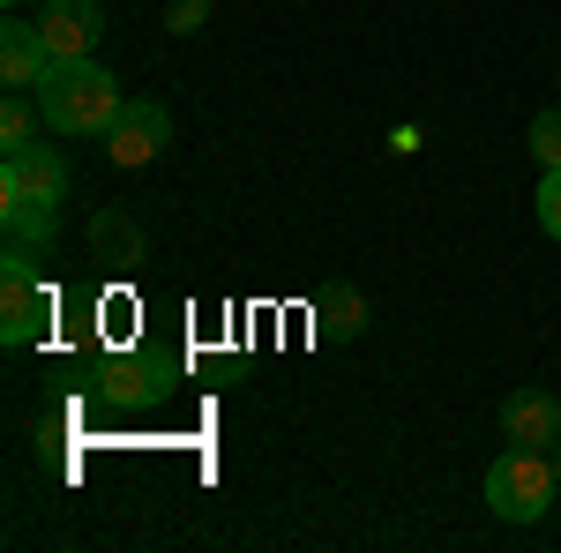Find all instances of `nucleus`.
Instances as JSON below:
<instances>
[{
  "label": "nucleus",
  "instance_id": "obj_1",
  "mask_svg": "<svg viewBox=\"0 0 561 553\" xmlns=\"http://www.w3.org/2000/svg\"><path fill=\"white\" fill-rule=\"evenodd\" d=\"M60 195H68V165H60V150H8V165H0V224H8V240H31V247H53V232H60Z\"/></svg>",
  "mask_w": 561,
  "mask_h": 553
},
{
  "label": "nucleus",
  "instance_id": "obj_2",
  "mask_svg": "<svg viewBox=\"0 0 561 553\" xmlns=\"http://www.w3.org/2000/svg\"><path fill=\"white\" fill-rule=\"evenodd\" d=\"M45 105V128L53 135H76V142H90V135H105L113 120H121V83L105 76V60L90 53V60H53V76H45L38 90H31Z\"/></svg>",
  "mask_w": 561,
  "mask_h": 553
},
{
  "label": "nucleus",
  "instance_id": "obj_3",
  "mask_svg": "<svg viewBox=\"0 0 561 553\" xmlns=\"http://www.w3.org/2000/svg\"><path fill=\"white\" fill-rule=\"evenodd\" d=\"M554 494H561L554 449H510L486 471V509L502 516V523H539V516L554 509Z\"/></svg>",
  "mask_w": 561,
  "mask_h": 553
},
{
  "label": "nucleus",
  "instance_id": "obj_4",
  "mask_svg": "<svg viewBox=\"0 0 561 553\" xmlns=\"http://www.w3.org/2000/svg\"><path fill=\"white\" fill-rule=\"evenodd\" d=\"M38 255L31 240H8V262H0V344L8 352H23V344L45 337V322H53V292L38 285Z\"/></svg>",
  "mask_w": 561,
  "mask_h": 553
},
{
  "label": "nucleus",
  "instance_id": "obj_5",
  "mask_svg": "<svg viewBox=\"0 0 561 553\" xmlns=\"http://www.w3.org/2000/svg\"><path fill=\"white\" fill-rule=\"evenodd\" d=\"M165 142H173L165 105H158V97H128V105H121V120L105 128V158H113L121 172H142V165H158V158H165Z\"/></svg>",
  "mask_w": 561,
  "mask_h": 553
},
{
  "label": "nucleus",
  "instance_id": "obj_6",
  "mask_svg": "<svg viewBox=\"0 0 561 553\" xmlns=\"http://www.w3.org/2000/svg\"><path fill=\"white\" fill-rule=\"evenodd\" d=\"M38 38L53 45V60H90L98 38H105V8L98 0H45Z\"/></svg>",
  "mask_w": 561,
  "mask_h": 553
},
{
  "label": "nucleus",
  "instance_id": "obj_7",
  "mask_svg": "<svg viewBox=\"0 0 561 553\" xmlns=\"http://www.w3.org/2000/svg\"><path fill=\"white\" fill-rule=\"evenodd\" d=\"M502 434H510L517 449H554L561 441V396L554 389H517V396L502 404Z\"/></svg>",
  "mask_w": 561,
  "mask_h": 553
},
{
  "label": "nucleus",
  "instance_id": "obj_8",
  "mask_svg": "<svg viewBox=\"0 0 561 553\" xmlns=\"http://www.w3.org/2000/svg\"><path fill=\"white\" fill-rule=\"evenodd\" d=\"M53 76V45L38 38V23H0V83L38 90Z\"/></svg>",
  "mask_w": 561,
  "mask_h": 553
},
{
  "label": "nucleus",
  "instance_id": "obj_9",
  "mask_svg": "<svg viewBox=\"0 0 561 553\" xmlns=\"http://www.w3.org/2000/svg\"><path fill=\"white\" fill-rule=\"evenodd\" d=\"M90 247H98V262H113V269H135L142 262V224L128 210H98L90 217Z\"/></svg>",
  "mask_w": 561,
  "mask_h": 553
},
{
  "label": "nucleus",
  "instance_id": "obj_10",
  "mask_svg": "<svg viewBox=\"0 0 561 553\" xmlns=\"http://www.w3.org/2000/svg\"><path fill=\"white\" fill-rule=\"evenodd\" d=\"M150 382H158V367H135V359H105V367H98V396H105V404H142Z\"/></svg>",
  "mask_w": 561,
  "mask_h": 553
},
{
  "label": "nucleus",
  "instance_id": "obj_11",
  "mask_svg": "<svg viewBox=\"0 0 561 553\" xmlns=\"http://www.w3.org/2000/svg\"><path fill=\"white\" fill-rule=\"evenodd\" d=\"M38 142V113H31V90H8L0 105V150H31Z\"/></svg>",
  "mask_w": 561,
  "mask_h": 553
},
{
  "label": "nucleus",
  "instance_id": "obj_12",
  "mask_svg": "<svg viewBox=\"0 0 561 553\" xmlns=\"http://www.w3.org/2000/svg\"><path fill=\"white\" fill-rule=\"evenodd\" d=\"M531 158H539V172H561V113H539L531 120V142H524Z\"/></svg>",
  "mask_w": 561,
  "mask_h": 553
},
{
  "label": "nucleus",
  "instance_id": "obj_13",
  "mask_svg": "<svg viewBox=\"0 0 561 553\" xmlns=\"http://www.w3.org/2000/svg\"><path fill=\"white\" fill-rule=\"evenodd\" d=\"M322 330H330V337H359V330H367V322H359V292L322 299Z\"/></svg>",
  "mask_w": 561,
  "mask_h": 553
},
{
  "label": "nucleus",
  "instance_id": "obj_14",
  "mask_svg": "<svg viewBox=\"0 0 561 553\" xmlns=\"http://www.w3.org/2000/svg\"><path fill=\"white\" fill-rule=\"evenodd\" d=\"M531 210H539V232H547V240H561V172H547V180H539Z\"/></svg>",
  "mask_w": 561,
  "mask_h": 553
},
{
  "label": "nucleus",
  "instance_id": "obj_15",
  "mask_svg": "<svg viewBox=\"0 0 561 553\" xmlns=\"http://www.w3.org/2000/svg\"><path fill=\"white\" fill-rule=\"evenodd\" d=\"M173 31H180V38H195V31H203V0H180V8H173Z\"/></svg>",
  "mask_w": 561,
  "mask_h": 553
},
{
  "label": "nucleus",
  "instance_id": "obj_16",
  "mask_svg": "<svg viewBox=\"0 0 561 553\" xmlns=\"http://www.w3.org/2000/svg\"><path fill=\"white\" fill-rule=\"evenodd\" d=\"M554 471H561V441H554Z\"/></svg>",
  "mask_w": 561,
  "mask_h": 553
},
{
  "label": "nucleus",
  "instance_id": "obj_17",
  "mask_svg": "<svg viewBox=\"0 0 561 553\" xmlns=\"http://www.w3.org/2000/svg\"><path fill=\"white\" fill-rule=\"evenodd\" d=\"M8 8H23V0H8Z\"/></svg>",
  "mask_w": 561,
  "mask_h": 553
}]
</instances>
